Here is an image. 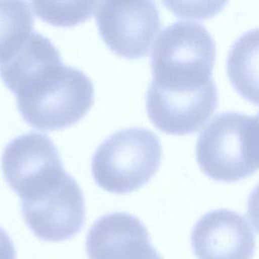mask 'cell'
Instances as JSON below:
<instances>
[{
    "label": "cell",
    "instance_id": "obj_1",
    "mask_svg": "<svg viewBox=\"0 0 259 259\" xmlns=\"http://www.w3.org/2000/svg\"><path fill=\"white\" fill-rule=\"evenodd\" d=\"M5 86L15 95L23 119L39 131L76 123L94 100L91 80L81 70L65 66L59 51L35 62Z\"/></svg>",
    "mask_w": 259,
    "mask_h": 259
},
{
    "label": "cell",
    "instance_id": "obj_2",
    "mask_svg": "<svg viewBox=\"0 0 259 259\" xmlns=\"http://www.w3.org/2000/svg\"><path fill=\"white\" fill-rule=\"evenodd\" d=\"M215 44L200 23L176 21L159 34L151 54L152 82L173 88L200 87L213 81Z\"/></svg>",
    "mask_w": 259,
    "mask_h": 259
},
{
    "label": "cell",
    "instance_id": "obj_3",
    "mask_svg": "<svg viewBox=\"0 0 259 259\" xmlns=\"http://www.w3.org/2000/svg\"><path fill=\"white\" fill-rule=\"evenodd\" d=\"M162 158L159 138L143 127L113 133L96 149L91 170L98 186L112 193H128L156 174Z\"/></svg>",
    "mask_w": 259,
    "mask_h": 259
},
{
    "label": "cell",
    "instance_id": "obj_4",
    "mask_svg": "<svg viewBox=\"0 0 259 259\" xmlns=\"http://www.w3.org/2000/svg\"><path fill=\"white\" fill-rule=\"evenodd\" d=\"M252 116L222 112L200 133L195 148L196 161L211 179L235 182L252 175L257 167L251 150Z\"/></svg>",
    "mask_w": 259,
    "mask_h": 259
},
{
    "label": "cell",
    "instance_id": "obj_5",
    "mask_svg": "<svg viewBox=\"0 0 259 259\" xmlns=\"http://www.w3.org/2000/svg\"><path fill=\"white\" fill-rule=\"evenodd\" d=\"M1 167L7 184L21 200L50 189L67 174L55 144L47 135L35 132L19 136L5 146Z\"/></svg>",
    "mask_w": 259,
    "mask_h": 259
},
{
    "label": "cell",
    "instance_id": "obj_6",
    "mask_svg": "<svg viewBox=\"0 0 259 259\" xmlns=\"http://www.w3.org/2000/svg\"><path fill=\"white\" fill-rule=\"evenodd\" d=\"M96 23L110 51L125 59L146 56L161 28L158 8L152 1L98 2Z\"/></svg>",
    "mask_w": 259,
    "mask_h": 259
},
{
    "label": "cell",
    "instance_id": "obj_7",
    "mask_svg": "<svg viewBox=\"0 0 259 259\" xmlns=\"http://www.w3.org/2000/svg\"><path fill=\"white\" fill-rule=\"evenodd\" d=\"M218 104L214 81L200 87L173 88L151 82L146 108L153 124L169 135H188L199 131Z\"/></svg>",
    "mask_w": 259,
    "mask_h": 259
},
{
    "label": "cell",
    "instance_id": "obj_8",
    "mask_svg": "<svg viewBox=\"0 0 259 259\" xmlns=\"http://www.w3.org/2000/svg\"><path fill=\"white\" fill-rule=\"evenodd\" d=\"M23 219L39 239L61 242L79 233L85 221V201L77 181L67 174L41 195L21 200Z\"/></svg>",
    "mask_w": 259,
    "mask_h": 259
},
{
    "label": "cell",
    "instance_id": "obj_9",
    "mask_svg": "<svg viewBox=\"0 0 259 259\" xmlns=\"http://www.w3.org/2000/svg\"><path fill=\"white\" fill-rule=\"evenodd\" d=\"M191 245L197 259H252L256 243L246 218L222 208L206 212L196 222Z\"/></svg>",
    "mask_w": 259,
    "mask_h": 259
},
{
    "label": "cell",
    "instance_id": "obj_10",
    "mask_svg": "<svg viewBox=\"0 0 259 259\" xmlns=\"http://www.w3.org/2000/svg\"><path fill=\"white\" fill-rule=\"evenodd\" d=\"M88 259H162L144 224L126 212L99 218L86 238Z\"/></svg>",
    "mask_w": 259,
    "mask_h": 259
},
{
    "label": "cell",
    "instance_id": "obj_11",
    "mask_svg": "<svg viewBox=\"0 0 259 259\" xmlns=\"http://www.w3.org/2000/svg\"><path fill=\"white\" fill-rule=\"evenodd\" d=\"M228 77L245 99L259 105V28L241 34L227 59Z\"/></svg>",
    "mask_w": 259,
    "mask_h": 259
},
{
    "label": "cell",
    "instance_id": "obj_12",
    "mask_svg": "<svg viewBox=\"0 0 259 259\" xmlns=\"http://www.w3.org/2000/svg\"><path fill=\"white\" fill-rule=\"evenodd\" d=\"M30 3L0 1V65L6 62L33 30Z\"/></svg>",
    "mask_w": 259,
    "mask_h": 259
},
{
    "label": "cell",
    "instance_id": "obj_13",
    "mask_svg": "<svg viewBox=\"0 0 259 259\" xmlns=\"http://www.w3.org/2000/svg\"><path fill=\"white\" fill-rule=\"evenodd\" d=\"M30 5L44 21L67 27L89 19L98 2H31Z\"/></svg>",
    "mask_w": 259,
    "mask_h": 259
},
{
    "label": "cell",
    "instance_id": "obj_14",
    "mask_svg": "<svg viewBox=\"0 0 259 259\" xmlns=\"http://www.w3.org/2000/svg\"><path fill=\"white\" fill-rule=\"evenodd\" d=\"M247 215L259 233V183L251 191L247 203Z\"/></svg>",
    "mask_w": 259,
    "mask_h": 259
},
{
    "label": "cell",
    "instance_id": "obj_15",
    "mask_svg": "<svg viewBox=\"0 0 259 259\" xmlns=\"http://www.w3.org/2000/svg\"><path fill=\"white\" fill-rule=\"evenodd\" d=\"M0 259H16L15 247L2 228H0Z\"/></svg>",
    "mask_w": 259,
    "mask_h": 259
},
{
    "label": "cell",
    "instance_id": "obj_16",
    "mask_svg": "<svg viewBox=\"0 0 259 259\" xmlns=\"http://www.w3.org/2000/svg\"><path fill=\"white\" fill-rule=\"evenodd\" d=\"M251 138H252V144H253L254 160L257 168H259V112L255 116H252Z\"/></svg>",
    "mask_w": 259,
    "mask_h": 259
}]
</instances>
